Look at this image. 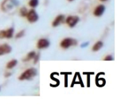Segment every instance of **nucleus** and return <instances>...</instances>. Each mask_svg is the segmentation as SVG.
I'll return each mask as SVG.
<instances>
[{"label":"nucleus","instance_id":"nucleus-12","mask_svg":"<svg viewBox=\"0 0 121 108\" xmlns=\"http://www.w3.org/2000/svg\"><path fill=\"white\" fill-rule=\"evenodd\" d=\"M17 64V60H15V59L12 60V61H10V62L8 63L7 65H6V68H7L8 69H12V68H13L15 66H16Z\"/></svg>","mask_w":121,"mask_h":108},{"label":"nucleus","instance_id":"nucleus-16","mask_svg":"<svg viewBox=\"0 0 121 108\" xmlns=\"http://www.w3.org/2000/svg\"><path fill=\"white\" fill-rule=\"evenodd\" d=\"M24 30H22V31H20L19 32H18V33L16 35V38H17V39L21 38V37H22V36H24Z\"/></svg>","mask_w":121,"mask_h":108},{"label":"nucleus","instance_id":"nucleus-21","mask_svg":"<svg viewBox=\"0 0 121 108\" xmlns=\"http://www.w3.org/2000/svg\"><path fill=\"white\" fill-rule=\"evenodd\" d=\"M101 1H107V0H100Z\"/></svg>","mask_w":121,"mask_h":108},{"label":"nucleus","instance_id":"nucleus-19","mask_svg":"<svg viewBox=\"0 0 121 108\" xmlns=\"http://www.w3.org/2000/svg\"><path fill=\"white\" fill-rule=\"evenodd\" d=\"M89 45V42H86V43H85V44H82V45H81V47H82V48H83V47H86V46H87V45Z\"/></svg>","mask_w":121,"mask_h":108},{"label":"nucleus","instance_id":"nucleus-6","mask_svg":"<svg viewBox=\"0 0 121 108\" xmlns=\"http://www.w3.org/2000/svg\"><path fill=\"white\" fill-rule=\"evenodd\" d=\"M50 45V42L48 40L46 39H41L38 41L37 46L39 49H43V48H47Z\"/></svg>","mask_w":121,"mask_h":108},{"label":"nucleus","instance_id":"nucleus-3","mask_svg":"<svg viewBox=\"0 0 121 108\" xmlns=\"http://www.w3.org/2000/svg\"><path fill=\"white\" fill-rule=\"evenodd\" d=\"M76 44H77L76 40H75L73 39H71V38H66V39L62 40V41L60 44V45L62 48L66 49L71 45H75Z\"/></svg>","mask_w":121,"mask_h":108},{"label":"nucleus","instance_id":"nucleus-20","mask_svg":"<svg viewBox=\"0 0 121 108\" xmlns=\"http://www.w3.org/2000/svg\"><path fill=\"white\" fill-rule=\"evenodd\" d=\"M10 74H11V73H7V74H6V76H10Z\"/></svg>","mask_w":121,"mask_h":108},{"label":"nucleus","instance_id":"nucleus-15","mask_svg":"<svg viewBox=\"0 0 121 108\" xmlns=\"http://www.w3.org/2000/svg\"><path fill=\"white\" fill-rule=\"evenodd\" d=\"M27 12H28L27 9H26L25 7H23V8H22L20 9V15H21V16H22V17L26 16Z\"/></svg>","mask_w":121,"mask_h":108},{"label":"nucleus","instance_id":"nucleus-14","mask_svg":"<svg viewBox=\"0 0 121 108\" xmlns=\"http://www.w3.org/2000/svg\"><path fill=\"white\" fill-rule=\"evenodd\" d=\"M39 4V0H30L29 6L32 8H35Z\"/></svg>","mask_w":121,"mask_h":108},{"label":"nucleus","instance_id":"nucleus-7","mask_svg":"<svg viewBox=\"0 0 121 108\" xmlns=\"http://www.w3.org/2000/svg\"><path fill=\"white\" fill-rule=\"evenodd\" d=\"M12 48L8 44H3L0 45V56L4 54H9L11 52Z\"/></svg>","mask_w":121,"mask_h":108},{"label":"nucleus","instance_id":"nucleus-22","mask_svg":"<svg viewBox=\"0 0 121 108\" xmlns=\"http://www.w3.org/2000/svg\"><path fill=\"white\" fill-rule=\"evenodd\" d=\"M68 1H73V0H68Z\"/></svg>","mask_w":121,"mask_h":108},{"label":"nucleus","instance_id":"nucleus-13","mask_svg":"<svg viewBox=\"0 0 121 108\" xmlns=\"http://www.w3.org/2000/svg\"><path fill=\"white\" fill-rule=\"evenodd\" d=\"M35 56V52L34 51H32V52H29V53L27 54L26 57L23 61H30V59H33Z\"/></svg>","mask_w":121,"mask_h":108},{"label":"nucleus","instance_id":"nucleus-9","mask_svg":"<svg viewBox=\"0 0 121 108\" xmlns=\"http://www.w3.org/2000/svg\"><path fill=\"white\" fill-rule=\"evenodd\" d=\"M64 19H65L64 15H58V16L55 19V20L53 21V24H52L53 26V27H56V26H59V25L63 21Z\"/></svg>","mask_w":121,"mask_h":108},{"label":"nucleus","instance_id":"nucleus-18","mask_svg":"<svg viewBox=\"0 0 121 108\" xmlns=\"http://www.w3.org/2000/svg\"><path fill=\"white\" fill-rule=\"evenodd\" d=\"M39 57V54H37V55H35V56H34V59H35V60H34V63H36L37 61H38Z\"/></svg>","mask_w":121,"mask_h":108},{"label":"nucleus","instance_id":"nucleus-8","mask_svg":"<svg viewBox=\"0 0 121 108\" xmlns=\"http://www.w3.org/2000/svg\"><path fill=\"white\" fill-rule=\"evenodd\" d=\"M104 10H105L104 6H103V5H99V6H98L95 8V9L94 12H93V14L96 17H100V16L103 15V14L104 13Z\"/></svg>","mask_w":121,"mask_h":108},{"label":"nucleus","instance_id":"nucleus-5","mask_svg":"<svg viewBox=\"0 0 121 108\" xmlns=\"http://www.w3.org/2000/svg\"><path fill=\"white\" fill-rule=\"evenodd\" d=\"M79 19V17L77 16H69L66 19V22L69 26V27L73 28L78 23Z\"/></svg>","mask_w":121,"mask_h":108},{"label":"nucleus","instance_id":"nucleus-17","mask_svg":"<svg viewBox=\"0 0 121 108\" xmlns=\"http://www.w3.org/2000/svg\"><path fill=\"white\" fill-rule=\"evenodd\" d=\"M112 60H113V57H112V56H111V55L107 56L105 57V59H104V61H112Z\"/></svg>","mask_w":121,"mask_h":108},{"label":"nucleus","instance_id":"nucleus-10","mask_svg":"<svg viewBox=\"0 0 121 108\" xmlns=\"http://www.w3.org/2000/svg\"><path fill=\"white\" fill-rule=\"evenodd\" d=\"M4 32V38H7V39H10L11 38L13 35V32H14V29L13 28L8 29L7 30H3Z\"/></svg>","mask_w":121,"mask_h":108},{"label":"nucleus","instance_id":"nucleus-1","mask_svg":"<svg viewBox=\"0 0 121 108\" xmlns=\"http://www.w3.org/2000/svg\"><path fill=\"white\" fill-rule=\"evenodd\" d=\"M36 74H37V70L35 68H30V69L26 70L24 72H23L19 77V79L21 81L28 80L35 76Z\"/></svg>","mask_w":121,"mask_h":108},{"label":"nucleus","instance_id":"nucleus-2","mask_svg":"<svg viewBox=\"0 0 121 108\" xmlns=\"http://www.w3.org/2000/svg\"><path fill=\"white\" fill-rule=\"evenodd\" d=\"M14 6H18V2L16 0H5L2 4L1 8L4 11L11 9Z\"/></svg>","mask_w":121,"mask_h":108},{"label":"nucleus","instance_id":"nucleus-11","mask_svg":"<svg viewBox=\"0 0 121 108\" xmlns=\"http://www.w3.org/2000/svg\"><path fill=\"white\" fill-rule=\"evenodd\" d=\"M103 46V43L102 41H98L96 44H95V45L93 46V51L94 52H96V51H98L99 50H100V48Z\"/></svg>","mask_w":121,"mask_h":108},{"label":"nucleus","instance_id":"nucleus-4","mask_svg":"<svg viewBox=\"0 0 121 108\" xmlns=\"http://www.w3.org/2000/svg\"><path fill=\"white\" fill-rule=\"evenodd\" d=\"M26 17H27L28 21L30 22V23L36 22L38 20V19H39V17H38V15L37 14V12H35V10L33 9L30 10L29 12H27Z\"/></svg>","mask_w":121,"mask_h":108}]
</instances>
